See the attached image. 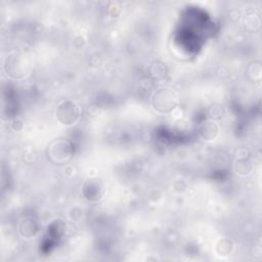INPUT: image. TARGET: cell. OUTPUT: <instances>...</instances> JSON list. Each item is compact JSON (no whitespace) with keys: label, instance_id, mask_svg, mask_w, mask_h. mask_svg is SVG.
<instances>
[{"label":"cell","instance_id":"cell-1","mask_svg":"<svg viewBox=\"0 0 262 262\" xmlns=\"http://www.w3.org/2000/svg\"><path fill=\"white\" fill-rule=\"evenodd\" d=\"M155 107L161 111H168L176 103V97L174 93L168 89H161L155 94Z\"/></svg>","mask_w":262,"mask_h":262}]
</instances>
